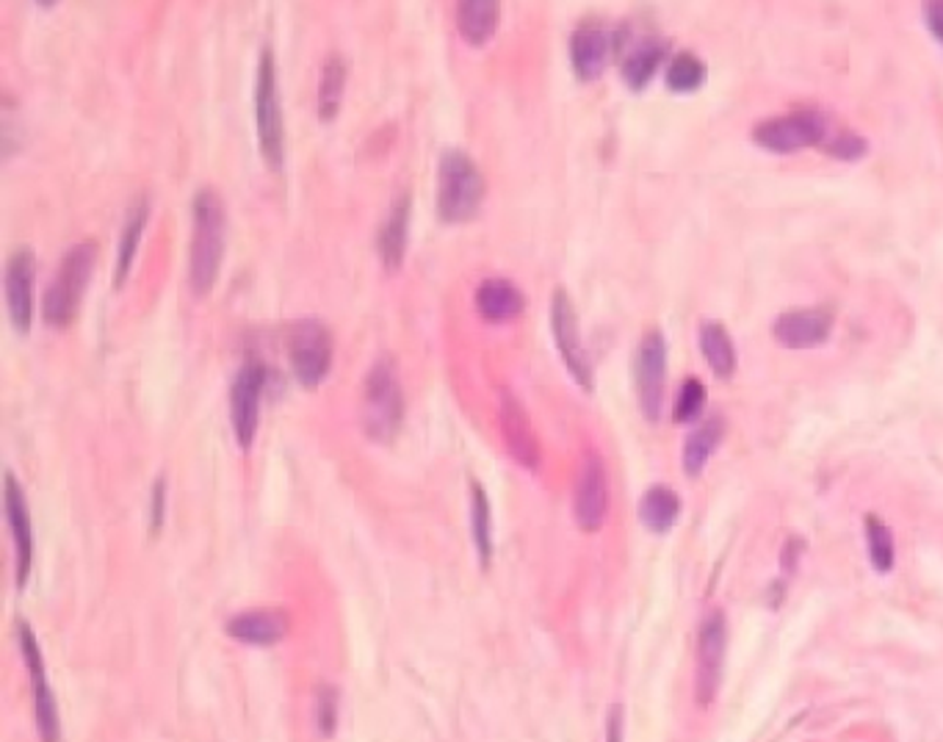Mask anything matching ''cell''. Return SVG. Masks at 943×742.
I'll use <instances>...</instances> for the list:
<instances>
[{"label": "cell", "mask_w": 943, "mask_h": 742, "mask_svg": "<svg viewBox=\"0 0 943 742\" xmlns=\"http://www.w3.org/2000/svg\"><path fill=\"white\" fill-rule=\"evenodd\" d=\"M924 23L927 28H930L932 39L943 45V0L924 3Z\"/></svg>", "instance_id": "36"}, {"label": "cell", "mask_w": 943, "mask_h": 742, "mask_svg": "<svg viewBox=\"0 0 943 742\" xmlns=\"http://www.w3.org/2000/svg\"><path fill=\"white\" fill-rule=\"evenodd\" d=\"M404 419L399 368L393 355H379L363 382V429L377 444H390Z\"/></svg>", "instance_id": "3"}, {"label": "cell", "mask_w": 943, "mask_h": 742, "mask_svg": "<svg viewBox=\"0 0 943 742\" xmlns=\"http://www.w3.org/2000/svg\"><path fill=\"white\" fill-rule=\"evenodd\" d=\"M20 635V648H23V659L28 666L31 682H34V695H36V726H39L42 742H59L61 740V723H59V709H56L54 690L48 684V673H45V659H42L39 643H36L34 632L25 621L17 624Z\"/></svg>", "instance_id": "12"}, {"label": "cell", "mask_w": 943, "mask_h": 742, "mask_svg": "<svg viewBox=\"0 0 943 742\" xmlns=\"http://www.w3.org/2000/svg\"><path fill=\"white\" fill-rule=\"evenodd\" d=\"M3 502H7L9 529L14 541V570H17V588H25L31 574V560H34V534H31V516L25 505V493L14 474H7L3 482Z\"/></svg>", "instance_id": "16"}, {"label": "cell", "mask_w": 943, "mask_h": 742, "mask_svg": "<svg viewBox=\"0 0 943 742\" xmlns=\"http://www.w3.org/2000/svg\"><path fill=\"white\" fill-rule=\"evenodd\" d=\"M625 734V712L620 704H614L612 709H609V718H606V742H623Z\"/></svg>", "instance_id": "37"}, {"label": "cell", "mask_w": 943, "mask_h": 742, "mask_svg": "<svg viewBox=\"0 0 943 742\" xmlns=\"http://www.w3.org/2000/svg\"><path fill=\"white\" fill-rule=\"evenodd\" d=\"M255 128H258L260 158L266 161V167L280 173L285 158V126L272 48L260 50L258 78H255Z\"/></svg>", "instance_id": "5"}, {"label": "cell", "mask_w": 943, "mask_h": 742, "mask_svg": "<svg viewBox=\"0 0 943 742\" xmlns=\"http://www.w3.org/2000/svg\"><path fill=\"white\" fill-rule=\"evenodd\" d=\"M266 388V366L260 361H247L238 368L236 380L231 386V422L236 433V444L249 449L258 433L260 422V397Z\"/></svg>", "instance_id": "11"}, {"label": "cell", "mask_w": 943, "mask_h": 742, "mask_svg": "<svg viewBox=\"0 0 943 742\" xmlns=\"http://www.w3.org/2000/svg\"><path fill=\"white\" fill-rule=\"evenodd\" d=\"M827 137V117L814 108H802V111L783 114V117L761 119L753 128V139L758 148L773 150V153H797V150L814 148V144L825 142Z\"/></svg>", "instance_id": "7"}, {"label": "cell", "mask_w": 943, "mask_h": 742, "mask_svg": "<svg viewBox=\"0 0 943 742\" xmlns=\"http://www.w3.org/2000/svg\"><path fill=\"white\" fill-rule=\"evenodd\" d=\"M681 516V499L679 493L667 485H653L645 491L643 502H639V521L645 529L656 534H664L675 527Z\"/></svg>", "instance_id": "24"}, {"label": "cell", "mask_w": 943, "mask_h": 742, "mask_svg": "<svg viewBox=\"0 0 943 742\" xmlns=\"http://www.w3.org/2000/svg\"><path fill=\"white\" fill-rule=\"evenodd\" d=\"M502 433L507 440V449L523 469H537L540 463V446H537L534 429H531L529 416H526L523 404L515 399V393L502 391Z\"/></svg>", "instance_id": "17"}, {"label": "cell", "mask_w": 943, "mask_h": 742, "mask_svg": "<svg viewBox=\"0 0 943 742\" xmlns=\"http://www.w3.org/2000/svg\"><path fill=\"white\" fill-rule=\"evenodd\" d=\"M335 718H338L335 693H332V690H321V695H319V726H321V734L330 737L332 731H335Z\"/></svg>", "instance_id": "34"}, {"label": "cell", "mask_w": 943, "mask_h": 742, "mask_svg": "<svg viewBox=\"0 0 943 742\" xmlns=\"http://www.w3.org/2000/svg\"><path fill=\"white\" fill-rule=\"evenodd\" d=\"M471 527L473 541H476L479 563L487 570L493 563V510H490V499L484 487L479 482H471Z\"/></svg>", "instance_id": "29"}, {"label": "cell", "mask_w": 943, "mask_h": 742, "mask_svg": "<svg viewBox=\"0 0 943 742\" xmlns=\"http://www.w3.org/2000/svg\"><path fill=\"white\" fill-rule=\"evenodd\" d=\"M722 429L726 422L722 419H706L703 424H697L689 433L684 444V471L686 476H700L706 471L708 460H711L714 449L720 446Z\"/></svg>", "instance_id": "26"}, {"label": "cell", "mask_w": 943, "mask_h": 742, "mask_svg": "<svg viewBox=\"0 0 943 742\" xmlns=\"http://www.w3.org/2000/svg\"><path fill=\"white\" fill-rule=\"evenodd\" d=\"M482 173L476 161L462 150H446L437 167V216L446 225H462L473 220L484 200Z\"/></svg>", "instance_id": "2"}, {"label": "cell", "mask_w": 943, "mask_h": 742, "mask_svg": "<svg viewBox=\"0 0 943 742\" xmlns=\"http://www.w3.org/2000/svg\"><path fill=\"white\" fill-rule=\"evenodd\" d=\"M288 632L283 612L278 610H252L238 612L236 617L227 621V635L236 640L249 643V646H274Z\"/></svg>", "instance_id": "21"}, {"label": "cell", "mask_w": 943, "mask_h": 742, "mask_svg": "<svg viewBox=\"0 0 943 742\" xmlns=\"http://www.w3.org/2000/svg\"><path fill=\"white\" fill-rule=\"evenodd\" d=\"M833 333V316L825 308H794L775 319L773 335L786 350H814Z\"/></svg>", "instance_id": "15"}, {"label": "cell", "mask_w": 943, "mask_h": 742, "mask_svg": "<svg viewBox=\"0 0 943 742\" xmlns=\"http://www.w3.org/2000/svg\"><path fill=\"white\" fill-rule=\"evenodd\" d=\"M827 153H830L833 158H841V161H861L863 155L869 153V142L863 137H858V133L844 131L830 139Z\"/></svg>", "instance_id": "33"}, {"label": "cell", "mask_w": 943, "mask_h": 742, "mask_svg": "<svg viewBox=\"0 0 943 742\" xmlns=\"http://www.w3.org/2000/svg\"><path fill=\"white\" fill-rule=\"evenodd\" d=\"M34 278L36 258L31 247H17L7 261V310L12 327L17 333H31V319H34Z\"/></svg>", "instance_id": "14"}, {"label": "cell", "mask_w": 943, "mask_h": 742, "mask_svg": "<svg viewBox=\"0 0 943 742\" xmlns=\"http://www.w3.org/2000/svg\"><path fill=\"white\" fill-rule=\"evenodd\" d=\"M634 382H637V399L645 419L659 422L667 382V339L656 327L639 341L637 357H634Z\"/></svg>", "instance_id": "8"}, {"label": "cell", "mask_w": 943, "mask_h": 742, "mask_svg": "<svg viewBox=\"0 0 943 742\" xmlns=\"http://www.w3.org/2000/svg\"><path fill=\"white\" fill-rule=\"evenodd\" d=\"M476 310L482 319L493 321V325H502V321H512L523 314L526 297L512 280L504 278H487L479 283L476 288Z\"/></svg>", "instance_id": "19"}, {"label": "cell", "mask_w": 943, "mask_h": 742, "mask_svg": "<svg viewBox=\"0 0 943 742\" xmlns=\"http://www.w3.org/2000/svg\"><path fill=\"white\" fill-rule=\"evenodd\" d=\"M867 543H869V560H872L874 568H877L880 574H888V570L894 568L896 549H894V534H891V529L885 527L883 518L867 516Z\"/></svg>", "instance_id": "31"}, {"label": "cell", "mask_w": 943, "mask_h": 742, "mask_svg": "<svg viewBox=\"0 0 943 742\" xmlns=\"http://www.w3.org/2000/svg\"><path fill=\"white\" fill-rule=\"evenodd\" d=\"M612 39L601 28H578L570 36V67L581 81H596L606 70Z\"/></svg>", "instance_id": "20"}, {"label": "cell", "mask_w": 943, "mask_h": 742, "mask_svg": "<svg viewBox=\"0 0 943 742\" xmlns=\"http://www.w3.org/2000/svg\"><path fill=\"white\" fill-rule=\"evenodd\" d=\"M164 507H166V480L161 476L153 485V502H150V532H161L164 527Z\"/></svg>", "instance_id": "35"}, {"label": "cell", "mask_w": 943, "mask_h": 742, "mask_svg": "<svg viewBox=\"0 0 943 742\" xmlns=\"http://www.w3.org/2000/svg\"><path fill=\"white\" fill-rule=\"evenodd\" d=\"M343 90H346V61L338 54H332L330 59L321 67V81H319V119L321 122H332L341 111L343 103Z\"/></svg>", "instance_id": "28"}, {"label": "cell", "mask_w": 943, "mask_h": 742, "mask_svg": "<svg viewBox=\"0 0 943 742\" xmlns=\"http://www.w3.org/2000/svg\"><path fill=\"white\" fill-rule=\"evenodd\" d=\"M410 211H413V200L410 195H399L388 211V220L382 222L377 233V252L382 261L385 272H399L404 263V252H408L410 238Z\"/></svg>", "instance_id": "18"}, {"label": "cell", "mask_w": 943, "mask_h": 742, "mask_svg": "<svg viewBox=\"0 0 943 742\" xmlns=\"http://www.w3.org/2000/svg\"><path fill=\"white\" fill-rule=\"evenodd\" d=\"M551 330H554L556 350H559L573 380H576L584 391H592V363L581 344L578 314L576 308H573V299L565 288H556L554 297H551Z\"/></svg>", "instance_id": "9"}, {"label": "cell", "mask_w": 943, "mask_h": 742, "mask_svg": "<svg viewBox=\"0 0 943 742\" xmlns=\"http://www.w3.org/2000/svg\"><path fill=\"white\" fill-rule=\"evenodd\" d=\"M148 220H150V200L148 197H142V200H137L133 205H130L128 220H125V227H122V236H119L117 288L119 285H125V280H128V272L130 267H133V258H137L139 252V242H142V233H144V225H148Z\"/></svg>", "instance_id": "27"}, {"label": "cell", "mask_w": 943, "mask_h": 742, "mask_svg": "<svg viewBox=\"0 0 943 742\" xmlns=\"http://www.w3.org/2000/svg\"><path fill=\"white\" fill-rule=\"evenodd\" d=\"M706 402H708L706 386H703L700 380H695V377H689V380H684V386H681L679 399H675V410H672V419H675L679 424L697 422V416L703 413Z\"/></svg>", "instance_id": "32"}, {"label": "cell", "mask_w": 943, "mask_h": 742, "mask_svg": "<svg viewBox=\"0 0 943 742\" xmlns=\"http://www.w3.org/2000/svg\"><path fill=\"white\" fill-rule=\"evenodd\" d=\"M667 45L659 39H648V43L637 45L632 54L625 56L623 61V81L632 92H643L645 86L653 81V75L659 72V67L664 64Z\"/></svg>", "instance_id": "25"}, {"label": "cell", "mask_w": 943, "mask_h": 742, "mask_svg": "<svg viewBox=\"0 0 943 742\" xmlns=\"http://www.w3.org/2000/svg\"><path fill=\"white\" fill-rule=\"evenodd\" d=\"M726 646H728L726 612L722 610L708 612L706 621H703L700 626V637H697L695 693L703 707H708V704L714 700V695H717V690H720Z\"/></svg>", "instance_id": "10"}, {"label": "cell", "mask_w": 943, "mask_h": 742, "mask_svg": "<svg viewBox=\"0 0 943 742\" xmlns=\"http://www.w3.org/2000/svg\"><path fill=\"white\" fill-rule=\"evenodd\" d=\"M706 78L708 67L703 64V59H697L689 50H681V54L672 56L670 67H667V90L675 92V95H692L706 84Z\"/></svg>", "instance_id": "30"}, {"label": "cell", "mask_w": 943, "mask_h": 742, "mask_svg": "<svg viewBox=\"0 0 943 742\" xmlns=\"http://www.w3.org/2000/svg\"><path fill=\"white\" fill-rule=\"evenodd\" d=\"M700 352L706 357V363L711 366V372L720 380H731L736 375L739 357H736V344H733L728 327L720 321H703L700 327Z\"/></svg>", "instance_id": "23"}, {"label": "cell", "mask_w": 943, "mask_h": 742, "mask_svg": "<svg viewBox=\"0 0 943 742\" xmlns=\"http://www.w3.org/2000/svg\"><path fill=\"white\" fill-rule=\"evenodd\" d=\"M97 263V244L95 242H78L75 247L64 252L56 278L50 288L42 299V319L50 327H67L75 321L78 310H81L83 292H86L92 272Z\"/></svg>", "instance_id": "4"}, {"label": "cell", "mask_w": 943, "mask_h": 742, "mask_svg": "<svg viewBox=\"0 0 943 742\" xmlns=\"http://www.w3.org/2000/svg\"><path fill=\"white\" fill-rule=\"evenodd\" d=\"M288 357L296 382L319 388L332 366V333L321 319H299L288 330Z\"/></svg>", "instance_id": "6"}, {"label": "cell", "mask_w": 943, "mask_h": 742, "mask_svg": "<svg viewBox=\"0 0 943 742\" xmlns=\"http://www.w3.org/2000/svg\"><path fill=\"white\" fill-rule=\"evenodd\" d=\"M224 231H227L224 200L211 186H202L191 202L189 285L195 297H208L216 285L224 258Z\"/></svg>", "instance_id": "1"}, {"label": "cell", "mask_w": 943, "mask_h": 742, "mask_svg": "<svg viewBox=\"0 0 943 742\" xmlns=\"http://www.w3.org/2000/svg\"><path fill=\"white\" fill-rule=\"evenodd\" d=\"M502 23V3L496 0H465L457 7V31L471 48H484Z\"/></svg>", "instance_id": "22"}, {"label": "cell", "mask_w": 943, "mask_h": 742, "mask_svg": "<svg viewBox=\"0 0 943 742\" xmlns=\"http://www.w3.org/2000/svg\"><path fill=\"white\" fill-rule=\"evenodd\" d=\"M576 523L584 532H598L606 521L609 513V474L603 458L598 451H590L584 458L581 474L576 485V502H573Z\"/></svg>", "instance_id": "13"}]
</instances>
